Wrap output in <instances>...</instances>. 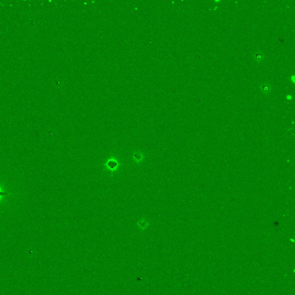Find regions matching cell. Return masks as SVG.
Segmentation results:
<instances>
[{
  "mask_svg": "<svg viewBox=\"0 0 295 295\" xmlns=\"http://www.w3.org/2000/svg\"><path fill=\"white\" fill-rule=\"evenodd\" d=\"M120 160L115 156H111L109 157L103 164L105 170L111 174L117 172L120 168Z\"/></svg>",
  "mask_w": 295,
  "mask_h": 295,
  "instance_id": "1",
  "label": "cell"
},
{
  "mask_svg": "<svg viewBox=\"0 0 295 295\" xmlns=\"http://www.w3.org/2000/svg\"><path fill=\"white\" fill-rule=\"evenodd\" d=\"M132 158L133 162L137 165H140L144 161L145 155L144 153L140 151H136L133 152Z\"/></svg>",
  "mask_w": 295,
  "mask_h": 295,
  "instance_id": "2",
  "label": "cell"
},
{
  "mask_svg": "<svg viewBox=\"0 0 295 295\" xmlns=\"http://www.w3.org/2000/svg\"><path fill=\"white\" fill-rule=\"evenodd\" d=\"M136 225L137 226L138 228L140 229L141 231L143 232V231H145L149 227L150 223H149V222L148 220L147 219H146L145 218H143L140 219V220L137 222Z\"/></svg>",
  "mask_w": 295,
  "mask_h": 295,
  "instance_id": "3",
  "label": "cell"
},
{
  "mask_svg": "<svg viewBox=\"0 0 295 295\" xmlns=\"http://www.w3.org/2000/svg\"><path fill=\"white\" fill-rule=\"evenodd\" d=\"M260 91L264 93L265 95H268L272 91V87L271 85L268 83V82H263L261 84L260 87Z\"/></svg>",
  "mask_w": 295,
  "mask_h": 295,
  "instance_id": "4",
  "label": "cell"
},
{
  "mask_svg": "<svg viewBox=\"0 0 295 295\" xmlns=\"http://www.w3.org/2000/svg\"><path fill=\"white\" fill-rule=\"evenodd\" d=\"M254 59L257 62H261L264 59V55L260 51L256 52V53H255L254 55Z\"/></svg>",
  "mask_w": 295,
  "mask_h": 295,
  "instance_id": "5",
  "label": "cell"
},
{
  "mask_svg": "<svg viewBox=\"0 0 295 295\" xmlns=\"http://www.w3.org/2000/svg\"><path fill=\"white\" fill-rule=\"evenodd\" d=\"M7 194H8V193H6V192H3V191H0V196H2V195H7Z\"/></svg>",
  "mask_w": 295,
  "mask_h": 295,
  "instance_id": "6",
  "label": "cell"
}]
</instances>
